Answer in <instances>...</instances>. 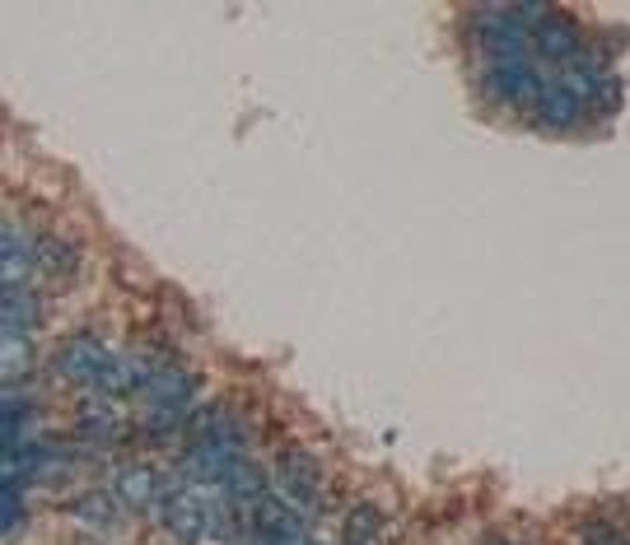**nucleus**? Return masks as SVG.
Returning a JSON list of instances; mask_svg holds the SVG:
<instances>
[{"mask_svg": "<svg viewBox=\"0 0 630 545\" xmlns=\"http://www.w3.org/2000/svg\"><path fill=\"white\" fill-rule=\"evenodd\" d=\"M160 522L177 536V541H201V536H211V504L201 498L196 485H177L164 494V504H160Z\"/></svg>", "mask_w": 630, "mask_h": 545, "instance_id": "nucleus-2", "label": "nucleus"}, {"mask_svg": "<svg viewBox=\"0 0 630 545\" xmlns=\"http://www.w3.org/2000/svg\"><path fill=\"white\" fill-rule=\"evenodd\" d=\"M281 485L295 494V498H318V490H323V466L313 462V452H304V448L281 452Z\"/></svg>", "mask_w": 630, "mask_h": 545, "instance_id": "nucleus-8", "label": "nucleus"}, {"mask_svg": "<svg viewBox=\"0 0 630 545\" xmlns=\"http://www.w3.org/2000/svg\"><path fill=\"white\" fill-rule=\"evenodd\" d=\"M532 48H537V56H542V61H570L579 52V24L570 14L551 10L542 24L532 29Z\"/></svg>", "mask_w": 630, "mask_h": 545, "instance_id": "nucleus-5", "label": "nucleus"}, {"mask_svg": "<svg viewBox=\"0 0 630 545\" xmlns=\"http://www.w3.org/2000/svg\"><path fill=\"white\" fill-rule=\"evenodd\" d=\"M196 392V382L192 373L183 369H173V363H160V369L150 373L145 382V397H150V411H187V401Z\"/></svg>", "mask_w": 630, "mask_h": 545, "instance_id": "nucleus-6", "label": "nucleus"}, {"mask_svg": "<svg viewBox=\"0 0 630 545\" xmlns=\"http://www.w3.org/2000/svg\"><path fill=\"white\" fill-rule=\"evenodd\" d=\"M71 513H75V522H84L89 532H108L112 522H118V513H122V504H118V494H103V490H89V494H80L75 504H71Z\"/></svg>", "mask_w": 630, "mask_h": 545, "instance_id": "nucleus-12", "label": "nucleus"}, {"mask_svg": "<svg viewBox=\"0 0 630 545\" xmlns=\"http://www.w3.org/2000/svg\"><path fill=\"white\" fill-rule=\"evenodd\" d=\"M384 532V517H378L374 508H355L350 517H346V536L350 541H369V536H378Z\"/></svg>", "mask_w": 630, "mask_h": 545, "instance_id": "nucleus-19", "label": "nucleus"}, {"mask_svg": "<svg viewBox=\"0 0 630 545\" xmlns=\"http://www.w3.org/2000/svg\"><path fill=\"white\" fill-rule=\"evenodd\" d=\"M112 494H118V504L136 508V513H145V508H154V504H164V498H160V471L145 466V462L118 471V490H112Z\"/></svg>", "mask_w": 630, "mask_h": 545, "instance_id": "nucleus-7", "label": "nucleus"}, {"mask_svg": "<svg viewBox=\"0 0 630 545\" xmlns=\"http://www.w3.org/2000/svg\"><path fill=\"white\" fill-rule=\"evenodd\" d=\"M477 42L486 48L490 65H519V61H528V48H532L528 29L514 24L509 6H505V10H486V14L477 19Z\"/></svg>", "mask_w": 630, "mask_h": 545, "instance_id": "nucleus-1", "label": "nucleus"}, {"mask_svg": "<svg viewBox=\"0 0 630 545\" xmlns=\"http://www.w3.org/2000/svg\"><path fill=\"white\" fill-rule=\"evenodd\" d=\"M486 89H490V99H500L509 107H537L547 94V80L537 75L528 61H519V65H490Z\"/></svg>", "mask_w": 630, "mask_h": 545, "instance_id": "nucleus-4", "label": "nucleus"}, {"mask_svg": "<svg viewBox=\"0 0 630 545\" xmlns=\"http://www.w3.org/2000/svg\"><path fill=\"white\" fill-rule=\"evenodd\" d=\"M150 373H154V369H145V359H136V354H118V359H112L108 369H103L99 388H103L108 397H131V392H145Z\"/></svg>", "mask_w": 630, "mask_h": 545, "instance_id": "nucleus-11", "label": "nucleus"}, {"mask_svg": "<svg viewBox=\"0 0 630 545\" xmlns=\"http://www.w3.org/2000/svg\"><path fill=\"white\" fill-rule=\"evenodd\" d=\"M0 317H6V336H33L42 327V304L38 294L10 285L6 289V304H0Z\"/></svg>", "mask_w": 630, "mask_h": 545, "instance_id": "nucleus-9", "label": "nucleus"}, {"mask_svg": "<svg viewBox=\"0 0 630 545\" xmlns=\"http://www.w3.org/2000/svg\"><path fill=\"white\" fill-rule=\"evenodd\" d=\"M80 429L89 434V443H112L122 434V420L108 411V405H84L80 411Z\"/></svg>", "mask_w": 630, "mask_h": 545, "instance_id": "nucleus-17", "label": "nucleus"}, {"mask_svg": "<svg viewBox=\"0 0 630 545\" xmlns=\"http://www.w3.org/2000/svg\"><path fill=\"white\" fill-rule=\"evenodd\" d=\"M29 336H6V373H29Z\"/></svg>", "mask_w": 630, "mask_h": 545, "instance_id": "nucleus-20", "label": "nucleus"}, {"mask_svg": "<svg viewBox=\"0 0 630 545\" xmlns=\"http://www.w3.org/2000/svg\"><path fill=\"white\" fill-rule=\"evenodd\" d=\"M0 513H6V541H14L19 532H24V498H19L14 481L0 485Z\"/></svg>", "mask_w": 630, "mask_h": 545, "instance_id": "nucleus-18", "label": "nucleus"}, {"mask_svg": "<svg viewBox=\"0 0 630 545\" xmlns=\"http://www.w3.org/2000/svg\"><path fill=\"white\" fill-rule=\"evenodd\" d=\"M108 363H112V354L99 346L94 336H65L61 346H57V354H52V369H57V378H65V382H80V388H89V382H94V388H99V378H103Z\"/></svg>", "mask_w": 630, "mask_h": 545, "instance_id": "nucleus-3", "label": "nucleus"}, {"mask_svg": "<svg viewBox=\"0 0 630 545\" xmlns=\"http://www.w3.org/2000/svg\"><path fill=\"white\" fill-rule=\"evenodd\" d=\"M220 485L230 490L234 504H262V498H266V475H262L253 462H243V457H238L230 471H224Z\"/></svg>", "mask_w": 630, "mask_h": 545, "instance_id": "nucleus-13", "label": "nucleus"}, {"mask_svg": "<svg viewBox=\"0 0 630 545\" xmlns=\"http://www.w3.org/2000/svg\"><path fill=\"white\" fill-rule=\"evenodd\" d=\"M238 462V448H224V443H192V452L183 457V471L192 481H224V471Z\"/></svg>", "mask_w": 630, "mask_h": 545, "instance_id": "nucleus-10", "label": "nucleus"}, {"mask_svg": "<svg viewBox=\"0 0 630 545\" xmlns=\"http://www.w3.org/2000/svg\"><path fill=\"white\" fill-rule=\"evenodd\" d=\"M537 117L547 126H575L583 117V103L570 94V89H560V80H556V84H547L542 103H537Z\"/></svg>", "mask_w": 630, "mask_h": 545, "instance_id": "nucleus-14", "label": "nucleus"}, {"mask_svg": "<svg viewBox=\"0 0 630 545\" xmlns=\"http://www.w3.org/2000/svg\"><path fill=\"white\" fill-rule=\"evenodd\" d=\"M38 261V247L24 243V234L14 229V224H6V289L24 276V270Z\"/></svg>", "mask_w": 630, "mask_h": 545, "instance_id": "nucleus-16", "label": "nucleus"}, {"mask_svg": "<svg viewBox=\"0 0 630 545\" xmlns=\"http://www.w3.org/2000/svg\"><path fill=\"white\" fill-rule=\"evenodd\" d=\"M38 266L48 270L52 280H65V276H71V270L80 266V253H75L71 243H61V238H42V243H38Z\"/></svg>", "mask_w": 630, "mask_h": 545, "instance_id": "nucleus-15", "label": "nucleus"}, {"mask_svg": "<svg viewBox=\"0 0 630 545\" xmlns=\"http://www.w3.org/2000/svg\"><path fill=\"white\" fill-rule=\"evenodd\" d=\"M583 541H589V545H626V536H621V532L598 527V522H593V527H583Z\"/></svg>", "mask_w": 630, "mask_h": 545, "instance_id": "nucleus-21", "label": "nucleus"}]
</instances>
